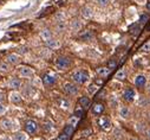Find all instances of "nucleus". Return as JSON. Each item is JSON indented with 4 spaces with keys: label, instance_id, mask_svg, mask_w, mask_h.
<instances>
[{
    "label": "nucleus",
    "instance_id": "18",
    "mask_svg": "<svg viewBox=\"0 0 150 140\" xmlns=\"http://www.w3.org/2000/svg\"><path fill=\"white\" fill-rule=\"evenodd\" d=\"M134 83H135V86H136L137 88H143V87L146 86V77H145L144 75L139 74V75H137V76L135 77Z\"/></svg>",
    "mask_w": 150,
    "mask_h": 140
},
{
    "label": "nucleus",
    "instance_id": "20",
    "mask_svg": "<svg viewBox=\"0 0 150 140\" xmlns=\"http://www.w3.org/2000/svg\"><path fill=\"white\" fill-rule=\"evenodd\" d=\"M110 71H111V69H109L108 66H100V68H98V69L96 70V74H97V76L104 79V77L109 76Z\"/></svg>",
    "mask_w": 150,
    "mask_h": 140
},
{
    "label": "nucleus",
    "instance_id": "39",
    "mask_svg": "<svg viewBox=\"0 0 150 140\" xmlns=\"http://www.w3.org/2000/svg\"><path fill=\"white\" fill-rule=\"evenodd\" d=\"M57 139H58V140H69V139H70V136H69V135H66L64 132H62V133L58 135V138H57Z\"/></svg>",
    "mask_w": 150,
    "mask_h": 140
},
{
    "label": "nucleus",
    "instance_id": "44",
    "mask_svg": "<svg viewBox=\"0 0 150 140\" xmlns=\"http://www.w3.org/2000/svg\"><path fill=\"white\" fill-rule=\"evenodd\" d=\"M135 1H136L138 5H144V4L148 1V0H135Z\"/></svg>",
    "mask_w": 150,
    "mask_h": 140
},
{
    "label": "nucleus",
    "instance_id": "7",
    "mask_svg": "<svg viewBox=\"0 0 150 140\" xmlns=\"http://www.w3.org/2000/svg\"><path fill=\"white\" fill-rule=\"evenodd\" d=\"M25 131L27 134H35L37 132H38V124H37L34 120H28L26 121L25 124Z\"/></svg>",
    "mask_w": 150,
    "mask_h": 140
},
{
    "label": "nucleus",
    "instance_id": "4",
    "mask_svg": "<svg viewBox=\"0 0 150 140\" xmlns=\"http://www.w3.org/2000/svg\"><path fill=\"white\" fill-rule=\"evenodd\" d=\"M64 91L66 95L69 96H74L77 95L78 91H79V84H77L76 82H66L64 84Z\"/></svg>",
    "mask_w": 150,
    "mask_h": 140
},
{
    "label": "nucleus",
    "instance_id": "34",
    "mask_svg": "<svg viewBox=\"0 0 150 140\" xmlns=\"http://www.w3.org/2000/svg\"><path fill=\"white\" fill-rule=\"evenodd\" d=\"M78 120H79V118L78 116H76V115H72L70 119H69V124L70 125H72V126H77V124H78Z\"/></svg>",
    "mask_w": 150,
    "mask_h": 140
},
{
    "label": "nucleus",
    "instance_id": "45",
    "mask_svg": "<svg viewBox=\"0 0 150 140\" xmlns=\"http://www.w3.org/2000/svg\"><path fill=\"white\" fill-rule=\"evenodd\" d=\"M145 9H146V11L150 13V0H148V1L145 3Z\"/></svg>",
    "mask_w": 150,
    "mask_h": 140
},
{
    "label": "nucleus",
    "instance_id": "36",
    "mask_svg": "<svg viewBox=\"0 0 150 140\" xmlns=\"http://www.w3.org/2000/svg\"><path fill=\"white\" fill-rule=\"evenodd\" d=\"M109 69H115L116 66H117V61L116 59H111V61H109V63H108V65H106Z\"/></svg>",
    "mask_w": 150,
    "mask_h": 140
},
{
    "label": "nucleus",
    "instance_id": "17",
    "mask_svg": "<svg viewBox=\"0 0 150 140\" xmlns=\"http://www.w3.org/2000/svg\"><path fill=\"white\" fill-rule=\"evenodd\" d=\"M81 14L84 19H91L93 17V9L89 5H85L82 10H81Z\"/></svg>",
    "mask_w": 150,
    "mask_h": 140
},
{
    "label": "nucleus",
    "instance_id": "38",
    "mask_svg": "<svg viewBox=\"0 0 150 140\" xmlns=\"http://www.w3.org/2000/svg\"><path fill=\"white\" fill-rule=\"evenodd\" d=\"M44 129H45L46 132L52 131V129H53V125H52L51 122H45V124H44Z\"/></svg>",
    "mask_w": 150,
    "mask_h": 140
},
{
    "label": "nucleus",
    "instance_id": "26",
    "mask_svg": "<svg viewBox=\"0 0 150 140\" xmlns=\"http://www.w3.org/2000/svg\"><path fill=\"white\" fill-rule=\"evenodd\" d=\"M62 132H64L66 135H69L70 138H71V135L73 134V132H74V126H72V125H70V124H67L64 128H63V131Z\"/></svg>",
    "mask_w": 150,
    "mask_h": 140
},
{
    "label": "nucleus",
    "instance_id": "28",
    "mask_svg": "<svg viewBox=\"0 0 150 140\" xmlns=\"http://www.w3.org/2000/svg\"><path fill=\"white\" fill-rule=\"evenodd\" d=\"M149 19H150V16H149L148 13H143V14L139 16V20H138V23H139L141 25H144V24H146V23L149 21Z\"/></svg>",
    "mask_w": 150,
    "mask_h": 140
},
{
    "label": "nucleus",
    "instance_id": "11",
    "mask_svg": "<svg viewBox=\"0 0 150 140\" xmlns=\"http://www.w3.org/2000/svg\"><path fill=\"white\" fill-rule=\"evenodd\" d=\"M70 29H71V31H73V32H78V31H81L82 30V27H83V23H82V20L79 19V18H72L71 19V21H70Z\"/></svg>",
    "mask_w": 150,
    "mask_h": 140
},
{
    "label": "nucleus",
    "instance_id": "21",
    "mask_svg": "<svg viewBox=\"0 0 150 140\" xmlns=\"http://www.w3.org/2000/svg\"><path fill=\"white\" fill-rule=\"evenodd\" d=\"M78 103H79V106H82L84 109H86V108L90 107L91 101H90V97H89V96H85V95H84V96H81V97H79Z\"/></svg>",
    "mask_w": 150,
    "mask_h": 140
},
{
    "label": "nucleus",
    "instance_id": "24",
    "mask_svg": "<svg viewBox=\"0 0 150 140\" xmlns=\"http://www.w3.org/2000/svg\"><path fill=\"white\" fill-rule=\"evenodd\" d=\"M12 139L13 140H27V133L26 132H21V131L14 132L12 134Z\"/></svg>",
    "mask_w": 150,
    "mask_h": 140
},
{
    "label": "nucleus",
    "instance_id": "22",
    "mask_svg": "<svg viewBox=\"0 0 150 140\" xmlns=\"http://www.w3.org/2000/svg\"><path fill=\"white\" fill-rule=\"evenodd\" d=\"M12 65L8 62H0V74H7L11 71Z\"/></svg>",
    "mask_w": 150,
    "mask_h": 140
},
{
    "label": "nucleus",
    "instance_id": "1",
    "mask_svg": "<svg viewBox=\"0 0 150 140\" xmlns=\"http://www.w3.org/2000/svg\"><path fill=\"white\" fill-rule=\"evenodd\" d=\"M90 76H89V73L88 70L85 69H81V70H77L76 73L72 75V81L76 82L77 84H84L89 81Z\"/></svg>",
    "mask_w": 150,
    "mask_h": 140
},
{
    "label": "nucleus",
    "instance_id": "25",
    "mask_svg": "<svg viewBox=\"0 0 150 140\" xmlns=\"http://www.w3.org/2000/svg\"><path fill=\"white\" fill-rule=\"evenodd\" d=\"M115 79L118 80V81H124V80L127 79V70H125L124 68L120 69L116 73V75H115Z\"/></svg>",
    "mask_w": 150,
    "mask_h": 140
},
{
    "label": "nucleus",
    "instance_id": "6",
    "mask_svg": "<svg viewBox=\"0 0 150 140\" xmlns=\"http://www.w3.org/2000/svg\"><path fill=\"white\" fill-rule=\"evenodd\" d=\"M5 59H6V62H8L12 66H13V65H19L20 62H21V56H20V54L11 52V54H8V55L6 56Z\"/></svg>",
    "mask_w": 150,
    "mask_h": 140
},
{
    "label": "nucleus",
    "instance_id": "35",
    "mask_svg": "<svg viewBox=\"0 0 150 140\" xmlns=\"http://www.w3.org/2000/svg\"><path fill=\"white\" fill-rule=\"evenodd\" d=\"M141 51H143V52H150V42L144 43V44L141 46Z\"/></svg>",
    "mask_w": 150,
    "mask_h": 140
},
{
    "label": "nucleus",
    "instance_id": "10",
    "mask_svg": "<svg viewBox=\"0 0 150 140\" xmlns=\"http://www.w3.org/2000/svg\"><path fill=\"white\" fill-rule=\"evenodd\" d=\"M122 96H123V100H124V101H127V102H132V101L135 100V97H136V91H135V89H132V88H125Z\"/></svg>",
    "mask_w": 150,
    "mask_h": 140
},
{
    "label": "nucleus",
    "instance_id": "47",
    "mask_svg": "<svg viewBox=\"0 0 150 140\" xmlns=\"http://www.w3.org/2000/svg\"><path fill=\"white\" fill-rule=\"evenodd\" d=\"M4 100H5V95L3 93H0V102H4Z\"/></svg>",
    "mask_w": 150,
    "mask_h": 140
},
{
    "label": "nucleus",
    "instance_id": "49",
    "mask_svg": "<svg viewBox=\"0 0 150 140\" xmlns=\"http://www.w3.org/2000/svg\"><path fill=\"white\" fill-rule=\"evenodd\" d=\"M130 140H139V139H138V138H131Z\"/></svg>",
    "mask_w": 150,
    "mask_h": 140
},
{
    "label": "nucleus",
    "instance_id": "3",
    "mask_svg": "<svg viewBox=\"0 0 150 140\" xmlns=\"http://www.w3.org/2000/svg\"><path fill=\"white\" fill-rule=\"evenodd\" d=\"M54 65L58 70H60V71H65V70H67L71 66V59L66 56H59L56 59Z\"/></svg>",
    "mask_w": 150,
    "mask_h": 140
},
{
    "label": "nucleus",
    "instance_id": "51",
    "mask_svg": "<svg viewBox=\"0 0 150 140\" xmlns=\"http://www.w3.org/2000/svg\"><path fill=\"white\" fill-rule=\"evenodd\" d=\"M52 140H58V139H52Z\"/></svg>",
    "mask_w": 150,
    "mask_h": 140
},
{
    "label": "nucleus",
    "instance_id": "29",
    "mask_svg": "<svg viewBox=\"0 0 150 140\" xmlns=\"http://www.w3.org/2000/svg\"><path fill=\"white\" fill-rule=\"evenodd\" d=\"M88 91H89V94H90V95H95V94L98 91V86H97L96 83L90 84V86H89V88H88Z\"/></svg>",
    "mask_w": 150,
    "mask_h": 140
},
{
    "label": "nucleus",
    "instance_id": "46",
    "mask_svg": "<svg viewBox=\"0 0 150 140\" xmlns=\"http://www.w3.org/2000/svg\"><path fill=\"white\" fill-rule=\"evenodd\" d=\"M0 140H13V139L7 136V135H4V136H0Z\"/></svg>",
    "mask_w": 150,
    "mask_h": 140
},
{
    "label": "nucleus",
    "instance_id": "41",
    "mask_svg": "<svg viewBox=\"0 0 150 140\" xmlns=\"http://www.w3.org/2000/svg\"><path fill=\"white\" fill-rule=\"evenodd\" d=\"M91 134V129H84L82 132V136H89Z\"/></svg>",
    "mask_w": 150,
    "mask_h": 140
},
{
    "label": "nucleus",
    "instance_id": "23",
    "mask_svg": "<svg viewBox=\"0 0 150 140\" xmlns=\"http://www.w3.org/2000/svg\"><path fill=\"white\" fill-rule=\"evenodd\" d=\"M118 114H120V116H121L122 119H128V118L130 116V109H129V107H127V106L120 107Z\"/></svg>",
    "mask_w": 150,
    "mask_h": 140
},
{
    "label": "nucleus",
    "instance_id": "33",
    "mask_svg": "<svg viewBox=\"0 0 150 140\" xmlns=\"http://www.w3.org/2000/svg\"><path fill=\"white\" fill-rule=\"evenodd\" d=\"M138 104H139L141 107L148 106V104H150V103H149V99H145L144 96H141V97H139V101H138Z\"/></svg>",
    "mask_w": 150,
    "mask_h": 140
},
{
    "label": "nucleus",
    "instance_id": "48",
    "mask_svg": "<svg viewBox=\"0 0 150 140\" xmlns=\"http://www.w3.org/2000/svg\"><path fill=\"white\" fill-rule=\"evenodd\" d=\"M141 140H150V139H149V138H146V136H145V138H143V139H141Z\"/></svg>",
    "mask_w": 150,
    "mask_h": 140
},
{
    "label": "nucleus",
    "instance_id": "16",
    "mask_svg": "<svg viewBox=\"0 0 150 140\" xmlns=\"http://www.w3.org/2000/svg\"><path fill=\"white\" fill-rule=\"evenodd\" d=\"M39 37H40L44 42H46V41H49L50 38L53 37V32L51 31V29H49V27H44V29L40 30V32H39Z\"/></svg>",
    "mask_w": 150,
    "mask_h": 140
},
{
    "label": "nucleus",
    "instance_id": "31",
    "mask_svg": "<svg viewBox=\"0 0 150 140\" xmlns=\"http://www.w3.org/2000/svg\"><path fill=\"white\" fill-rule=\"evenodd\" d=\"M135 128H136V131H137L138 133H144L145 129H146V127H145V125H144L143 122H138V124H136Z\"/></svg>",
    "mask_w": 150,
    "mask_h": 140
},
{
    "label": "nucleus",
    "instance_id": "12",
    "mask_svg": "<svg viewBox=\"0 0 150 140\" xmlns=\"http://www.w3.org/2000/svg\"><path fill=\"white\" fill-rule=\"evenodd\" d=\"M6 84H7V88H10L11 90H18L21 87V81L18 77H11L8 79Z\"/></svg>",
    "mask_w": 150,
    "mask_h": 140
},
{
    "label": "nucleus",
    "instance_id": "2",
    "mask_svg": "<svg viewBox=\"0 0 150 140\" xmlns=\"http://www.w3.org/2000/svg\"><path fill=\"white\" fill-rule=\"evenodd\" d=\"M17 73H18V75L20 77L30 79V77H33L34 76L35 70L32 66H28V65H19L18 69H17Z\"/></svg>",
    "mask_w": 150,
    "mask_h": 140
},
{
    "label": "nucleus",
    "instance_id": "50",
    "mask_svg": "<svg viewBox=\"0 0 150 140\" xmlns=\"http://www.w3.org/2000/svg\"><path fill=\"white\" fill-rule=\"evenodd\" d=\"M38 140H44V139H38Z\"/></svg>",
    "mask_w": 150,
    "mask_h": 140
},
{
    "label": "nucleus",
    "instance_id": "13",
    "mask_svg": "<svg viewBox=\"0 0 150 140\" xmlns=\"http://www.w3.org/2000/svg\"><path fill=\"white\" fill-rule=\"evenodd\" d=\"M98 125H99V127H100L103 131H109V129H111V126H112L110 119L106 118V116H99V119H98Z\"/></svg>",
    "mask_w": 150,
    "mask_h": 140
},
{
    "label": "nucleus",
    "instance_id": "9",
    "mask_svg": "<svg viewBox=\"0 0 150 140\" xmlns=\"http://www.w3.org/2000/svg\"><path fill=\"white\" fill-rule=\"evenodd\" d=\"M45 46L50 50H57L62 46V42L59 39H57L56 37H52V38H50L49 41L45 42Z\"/></svg>",
    "mask_w": 150,
    "mask_h": 140
},
{
    "label": "nucleus",
    "instance_id": "19",
    "mask_svg": "<svg viewBox=\"0 0 150 140\" xmlns=\"http://www.w3.org/2000/svg\"><path fill=\"white\" fill-rule=\"evenodd\" d=\"M104 109H105L104 104L100 103V102L95 103L93 106H92V108H91V111H92V113H93L95 115H102V113L104 112Z\"/></svg>",
    "mask_w": 150,
    "mask_h": 140
},
{
    "label": "nucleus",
    "instance_id": "15",
    "mask_svg": "<svg viewBox=\"0 0 150 140\" xmlns=\"http://www.w3.org/2000/svg\"><path fill=\"white\" fill-rule=\"evenodd\" d=\"M42 80L45 87H52L56 83V76L53 74H45Z\"/></svg>",
    "mask_w": 150,
    "mask_h": 140
},
{
    "label": "nucleus",
    "instance_id": "42",
    "mask_svg": "<svg viewBox=\"0 0 150 140\" xmlns=\"http://www.w3.org/2000/svg\"><path fill=\"white\" fill-rule=\"evenodd\" d=\"M26 52H27V48H26V46H23V48L19 49V54L24 55V54H26Z\"/></svg>",
    "mask_w": 150,
    "mask_h": 140
},
{
    "label": "nucleus",
    "instance_id": "43",
    "mask_svg": "<svg viewBox=\"0 0 150 140\" xmlns=\"http://www.w3.org/2000/svg\"><path fill=\"white\" fill-rule=\"evenodd\" d=\"M144 134H145V136H146V138H149V139H150V127H146V129H145Z\"/></svg>",
    "mask_w": 150,
    "mask_h": 140
},
{
    "label": "nucleus",
    "instance_id": "8",
    "mask_svg": "<svg viewBox=\"0 0 150 140\" xmlns=\"http://www.w3.org/2000/svg\"><path fill=\"white\" fill-rule=\"evenodd\" d=\"M8 100L13 104H19L23 102V96L18 90H11V93L8 94Z\"/></svg>",
    "mask_w": 150,
    "mask_h": 140
},
{
    "label": "nucleus",
    "instance_id": "32",
    "mask_svg": "<svg viewBox=\"0 0 150 140\" xmlns=\"http://www.w3.org/2000/svg\"><path fill=\"white\" fill-rule=\"evenodd\" d=\"M95 3L99 7H106L109 5V3H110V0H95Z\"/></svg>",
    "mask_w": 150,
    "mask_h": 140
},
{
    "label": "nucleus",
    "instance_id": "30",
    "mask_svg": "<svg viewBox=\"0 0 150 140\" xmlns=\"http://www.w3.org/2000/svg\"><path fill=\"white\" fill-rule=\"evenodd\" d=\"M84 113H85V109H84L82 106H79V107H77L76 109H74V115L78 116V118L84 116Z\"/></svg>",
    "mask_w": 150,
    "mask_h": 140
},
{
    "label": "nucleus",
    "instance_id": "5",
    "mask_svg": "<svg viewBox=\"0 0 150 140\" xmlns=\"http://www.w3.org/2000/svg\"><path fill=\"white\" fill-rule=\"evenodd\" d=\"M0 128L5 132H10L14 128V121L8 118H3L0 120Z\"/></svg>",
    "mask_w": 150,
    "mask_h": 140
},
{
    "label": "nucleus",
    "instance_id": "37",
    "mask_svg": "<svg viewBox=\"0 0 150 140\" xmlns=\"http://www.w3.org/2000/svg\"><path fill=\"white\" fill-rule=\"evenodd\" d=\"M7 112V107L4 104V102H0V116H3Z\"/></svg>",
    "mask_w": 150,
    "mask_h": 140
},
{
    "label": "nucleus",
    "instance_id": "14",
    "mask_svg": "<svg viewBox=\"0 0 150 140\" xmlns=\"http://www.w3.org/2000/svg\"><path fill=\"white\" fill-rule=\"evenodd\" d=\"M54 32L58 33V34H62V33H65L66 30H67V24L65 23V20H60V21H57L56 25H54Z\"/></svg>",
    "mask_w": 150,
    "mask_h": 140
},
{
    "label": "nucleus",
    "instance_id": "52",
    "mask_svg": "<svg viewBox=\"0 0 150 140\" xmlns=\"http://www.w3.org/2000/svg\"><path fill=\"white\" fill-rule=\"evenodd\" d=\"M149 103H150V99H149Z\"/></svg>",
    "mask_w": 150,
    "mask_h": 140
},
{
    "label": "nucleus",
    "instance_id": "27",
    "mask_svg": "<svg viewBox=\"0 0 150 140\" xmlns=\"http://www.w3.org/2000/svg\"><path fill=\"white\" fill-rule=\"evenodd\" d=\"M141 24L139 23H136V24H134V25H131V27H130V33L131 34H134V36H136V34H138L139 33V31H141Z\"/></svg>",
    "mask_w": 150,
    "mask_h": 140
},
{
    "label": "nucleus",
    "instance_id": "40",
    "mask_svg": "<svg viewBox=\"0 0 150 140\" xmlns=\"http://www.w3.org/2000/svg\"><path fill=\"white\" fill-rule=\"evenodd\" d=\"M64 19H65V17H64L63 13H57L56 14V21H60V20H64Z\"/></svg>",
    "mask_w": 150,
    "mask_h": 140
}]
</instances>
